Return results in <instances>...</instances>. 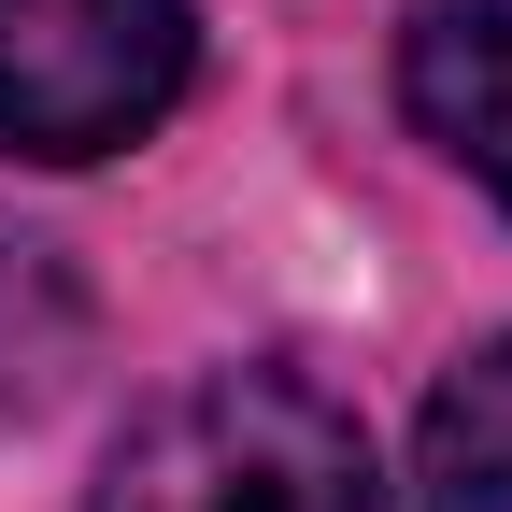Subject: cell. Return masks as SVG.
Wrapping results in <instances>:
<instances>
[{
  "instance_id": "3",
  "label": "cell",
  "mask_w": 512,
  "mask_h": 512,
  "mask_svg": "<svg viewBox=\"0 0 512 512\" xmlns=\"http://www.w3.org/2000/svg\"><path fill=\"white\" fill-rule=\"evenodd\" d=\"M399 100H413V128L456 171L498 185V214H512V0H427V15L399 29Z\"/></svg>"
},
{
  "instance_id": "1",
  "label": "cell",
  "mask_w": 512,
  "mask_h": 512,
  "mask_svg": "<svg viewBox=\"0 0 512 512\" xmlns=\"http://www.w3.org/2000/svg\"><path fill=\"white\" fill-rule=\"evenodd\" d=\"M86 512H384V470H370V427L313 370L228 356L128 413Z\"/></svg>"
},
{
  "instance_id": "4",
  "label": "cell",
  "mask_w": 512,
  "mask_h": 512,
  "mask_svg": "<svg viewBox=\"0 0 512 512\" xmlns=\"http://www.w3.org/2000/svg\"><path fill=\"white\" fill-rule=\"evenodd\" d=\"M413 484H427V512H512V342H484V356L441 370Z\"/></svg>"
},
{
  "instance_id": "2",
  "label": "cell",
  "mask_w": 512,
  "mask_h": 512,
  "mask_svg": "<svg viewBox=\"0 0 512 512\" xmlns=\"http://www.w3.org/2000/svg\"><path fill=\"white\" fill-rule=\"evenodd\" d=\"M200 0H0V143L15 157H114L185 100Z\"/></svg>"
}]
</instances>
